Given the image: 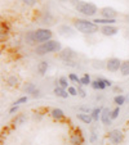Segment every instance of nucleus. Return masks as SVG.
Masks as SVG:
<instances>
[{"instance_id":"nucleus-30","label":"nucleus","mask_w":129,"mask_h":145,"mask_svg":"<svg viewBox=\"0 0 129 145\" xmlns=\"http://www.w3.org/2000/svg\"><path fill=\"white\" fill-rule=\"evenodd\" d=\"M69 80H70V81H74V82H77V84H80V78L75 73H70L69 74Z\"/></svg>"},{"instance_id":"nucleus-10","label":"nucleus","mask_w":129,"mask_h":145,"mask_svg":"<svg viewBox=\"0 0 129 145\" xmlns=\"http://www.w3.org/2000/svg\"><path fill=\"white\" fill-rule=\"evenodd\" d=\"M101 121L105 126H110L111 125V110L108 108H103L102 109V114H101Z\"/></svg>"},{"instance_id":"nucleus-18","label":"nucleus","mask_w":129,"mask_h":145,"mask_svg":"<svg viewBox=\"0 0 129 145\" xmlns=\"http://www.w3.org/2000/svg\"><path fill=\"white\" fill-rule=\"evenodd\" d=\"M35 90H36V86L34 85L32 82H26L25 85H23V91H25L26 94H31V95H32Z\"/></svg>"},{"instance_id":"nucleus-17","label":"nucleus","mask_w":129,"mask_h":145,"mask_svg":"<svg viewBox=\"0 0 129 145\" xmlns=\"http://www.w3.org/2000/svg\"><path fill=\"white\" fill-rule=\"evenodd\" d=\"M120 73H121V76H124V77L129 76V60H124V62H121Z\"/></svg>"},{"instance_id":"nucleus-29","label":"nucleus","mask_w":129,"mask_h":145,"mask_svg":"<svg viewBox=\"0 0 129 145\" xmlns=\"http://www.w3.org/2000/svg\"><path fill=\"white\" fill-rule=\"evenodd\" d=\"M27 100H28V98H27V96H22V98H19L18 100H16V101H14L13 104H14V105H19V104H22V103H26V101H27Z\"/></svg>"},{"instance_id":"nucleus-33","label":"nucleus","mask_w":129,"mask_h":145,"mask_svg":"<svg viewBox=\"0 0 129 145\" xmlns=\"http://www.w3.org/2000/svg\"><path fill=\"white\" fill-rule=\"evenodd\" d=\"M92 88L94 89V90H99V86H98V80H94V81H92Z\"/></svg>"},{"instance_id":"nucleus-8","label":"nucleus","mask_w":129,"mask_h":145,"mask_svg":"<svg viewBox=\"0 0 129 145\" xmlns=\"http://www.w3.org/2000/svg\"><path fill=\"white\" fill-rule=\"evenodd\" d=\"M99 13L102 14L103 18H107V19H116V16H118L116 9L112 8V7H103V8H101Z\"/></svg>"},{"instance_id":"nucleus-38","label":"nucleus","mask_w":129,"mask_h":145,"mask_svg":"<svg viewBox=\"0 0 129 145\" xmlns=\"http://www.w3.org/2000/svg\"><path fill=\"white\" fill-rule=\"evenodd\" d=\"M114 90L118 91V93H121V89H120V88H114Z\"/></svg>"},{"instance_id":"nucleus-1","label":"nucleus","mask_w":129,"mask_h":145,"mask_svg":"<svg viewBox=\"0 0 129 145\" xmlns=\"http://www.w3.org/2000/svg\"><path fill=\"white\" fill-rule=\"evenodd\" d=\"M74 27L84 35H93V33L98 32V25H96L93 21H87V19H75Z\"/></svg>"},{"instance_id":"nucleus-7","label":"nucleus","mask_w":129,"mask_h":145,"mask_svg":"<svg viewBox=\"0 0 129 145\" xmlns=\"http://www.w3.org/2000/svg\"><path fill=\"white\" fill-rule=\"evenodd\" d=\"M121 67V60L119 58H110L106 62V68L110 72H118Z\"/></svg>"},{"instance_id":"nucleus-9","label":"nucleus","mask_w":129,"mask_h":145,"mask_svg":"<svg viewBox=\"0 0 129 145\" xmlns=\"http://www.w3.org/2000/svg\"><path fill=\"white\" fill-rule=\"evenodd\" d=\"M119 32V28L112 25H106L101 27V33L105 36H115Z\"/></svg>"},{"instance_id":"nucleus-3","label":"nucleus","mask_w":129,"mask_h":145,"mask_svg":"<svg viewBox=\"0 0 129 145\" xmlns=\"http://www.w3.org/2000/svg\"><path fill=\"white\" fill-rule=\"evenodd\" d=\"M76 57H77V53L74 49H71V48H65V49H62L60 52V59L66 66H70V67H76V64H75L76 63L75 62Z\"/></svg>"},{"instance_id":"nucleus-6","label":"nucleus","mask_w":129,"mask_h":145,"mask_svg":"<svg viewBox=\"0 0 129 145\" xmlns=\"http://www.w3.org/2000/svg\"><path fill=\"white\" fill-rule=\"evenodd\" d=\"M107 137H108V141L111 142V144H114V145H118V144H120L121 141L124 140V135H123V132L120 131V130H111L108 134H107Z\"/></svg>"},{"instance_id":"nucleus-25","label":"nucleus","mask_w":129,"mask_h":145,"mask_svg":"<svg viewBox=\"0 0 129 145\" xmlns=\"http://www.w3.org/2000/svg\"><path fill=\"white\" fill-rule=\"evenodd\" d=\"M52 21H53V18H52V16H50V14L48 13V12L44 14V17L41 18V23H45V25H47V23H48V25H50V23H53Z\"/></svg>"},{"instance_id":"nucleus-4","label":"nucleus","mask_w":129,"mask_h":145,"mask_svg":"<svg viewBox=\"0 0 129 145\" xmlns=\"http://www.w3.org/2000/svg\"><path fill=\"white\" fill-rule=\"evenodd\" d=\"M75 9H76L79 13H81L83 16H87V17H92L98 12V8H97L94 4L85 3V1H79V3L75 5Z\"/></svg>"},{"instance_id":"nucleus-23","label":"nucleus","mask_w":129,"mask_h":145,"mask_svg":"<svg viewBox=\"0 0 129 145\" xmlns=\"http://www.w3.org/2000/svg\"><path fill=\"white\" fill-rule=\"evenodd\" d=\"M7 84H8L9 86H17L18 85V78H17L16 76H9L8 78H7Z\"/></svg>"},{"instance_id":"nucleus-5","label":"nucleus","mask_w":129,"mask_h":145,"mask_svg":"<svg viewBox=\"0 0 129 145\" xmlns=\"http://www.w3.org/2000/svg\"><path fill=\"white\" fill-rule=\"evenodd\" d=\"M52 35L53 32L49 28H38L35 31V40L36 42H47V41L52 40Z\"/></svg>"},{"instance_id":"nucleus-37","label":"nucleus","mask_w":129,"mask_h":145,"mask_svg":"<svg viewBox=\"0 0 129 145\" xmlns=\"http://www.w3.org/2000/svg\"><path fill=\"white\" fill-rule=\"evenodd\" d=\"M96 139H97L96 134H92V136H91V141H92V142H93V141H96Z\"/></svg>"},{"instance_id":"nucleus-13","label":"nucleus","mask_w":129,"mask_h":145,"mask_svg":"<svg viewBox=\"0 0 129 145\" xmlns=\"http://www.w3.org/2000/svg\"><path fill=\"white\" fill-rule=\"evenodd\" d=\"M58 32L63 36H70L74 33V30L67 25H62V26H60V28H58Z\"/></svg>"},{"instance_id":"nucleus-26","label":"nucleus","mask_w":129,"mask_h":145,"mask_svg":"<svg viewBox=\"0 0 129 145\" xmlns=\"http://www.w3.org/2000/svg\"><path fill=\"white\" fill-rule=\"evenodd\" d=\"M120 114V107H116L115 109L111 110V120H116Z\"/></svg>"},{"instance_id":"nucleus-20","label":"nucleus","mask_w":129,"mask_h":145,"mask_svg":"<svg viewBox=\"0 0 129 145\" xmlns=\"http://www.w3.org/2000/svg\"><path fill=\"white\" fill-rule=\"evenodd\" d=\"M58 86H61V88L63 89H69V80H67L66 76H61L60 78H58Z\"/></svg>"},{"instance_id":"nucleus-22","label":"nucleus","mask_w":129,"mask_h":145,"mask_svg":"<svg viewBox=\"0 0 129 145\" xmlns=\"http://www.w3.org/2000/svg\"><path fill=\"white\" fill-rule=\"evenodd\" d=\"M81 142H83V139L80 135H77V134L71 135V144L72 145H80Z\"/></svg>"},{"instance_id":"nucleus-36","label":"nucleus","mask_w":129,"mask_h":145,"mask_svg":"<svg viewBox=\"0 0 129 145\" xmlns=\"http://www.w3.org/2000/svg\"><path fill=\"white\" fill-rule=\"evenodd\" d=\"M105 82H106V86H112V81H110V80H105Z\"/></svg>"},{"instance_id":"nucleus-34","label":"nucleus","mask_w":129,"mask_h":145,"mask_svg":"<svg viewBox=\"0 0 129 145\" xmlns=\"http://www.w3.org/2000/svg\"><path fill=\"white\" fill-rule=\"evenodd\" d=\"M17 110H18V105H13V107L9 109V113H11V114H13V113H16Z\"/></svg>"},{"instance_id":"nucleus-35","label":"nucleus","mask_w":129,"mask_h":145,"mask_svg":"<svg viewBox=\"0 0 129 145\" xmlns=\"http://www.w3.org/2000/svg\"><path fill=\"white\" fill-rule=\"evenodd\" d=\"M32 96H34V98H39V96H40V90H39V89H36V90L34 91Z\"/></svg>"},{"instance_id":"nucleus-39","label":"nucleus","mask_w":129,"mask_h":145,"mask_svg":"<svg viewBox=\"0 0 129 145\" xmlns=\"http://www.w3.org/2000/svg\"><path fill=\"white\" fill-rule=\"evenodd\" d=\"M60 1H62V3H66V1H69V0H60Z\"/></svg>"},{"instance_id":"nucleus-2","label":"nucleus","mask_w":129,"mask_h":145,"mask_svg":"<svg viewBox=\"0 0 129 145\" xmlns=\"http://www.w3.org/2000/svg\"><path fill=\"white\" fill-rule=\"evenodd\" d=\"M62 50L61 46V42L57 40H49L47 42H43V44L38 45L35 48V54L36 55H45L49 54V53H60Z\"/></svg>"},{"instance_id":"nucleus-27","label":"nucleus","mask_w":129,"mask_h":145,"mask_svg":"<svg viewBox=\"0 0 129 145\" xmlns=\"http://www.w3.org/2000/svg\"><path fill=\"white\" fill-rule=\"evenodd\" d=\"M21 1H22L25 5H27V7H34L39 0H21Z\"/></svg>"},{"instance_id":"nucleus-28","label":"nucleus","mask_w":129,"mask_h":145,"mask_svg":"<svg viewBox=\"0 0 129 145\" xmlns=\"http://www.w3.org/2000/svg\"><path fill=\"white\" fill-rule=\"evenodd\" d=\"M98 80V86H99V90H105L107 88L106 86V82H105V78H97Z\"/></svg>"},{"instance_id":"nucleus-14","label":"nucleus","mask_w":129,"mask_h":145,"mask_svg":"<svg viewBox=\"0 0 129 145\" xmlns=\"http://www.w3.org/2000/svg\"><path fill=\"white\" fill-rule=\"evenodd\" d=\"M48 67H49V64H48V62H47V60H41L40 63L38 64V67H36V68H38L39 74H41V76H43V74H45V73H47V69H48Z\"/></svg>"},{"instance_id":"nucleus-19","label":"nucleus","mask_w":129,"mask_h":145,"mask_svg":"<svg viewBox=\"0 0 129 145\" xmlns=\"http://www.w3.org/2000/svg\"><path fill=\"white\" fill-rule=\"evenodd\" d=\"M102 109H103V108H94V109L92 110L91 116H92V118H93V121H98V120H101Z\"/></svg>"},{"instance_id":"nucleus-24","label":"nucleus","mask_w":129,"mask_h":145,"mask_svg":"<svg viewBox=\"0 0 129 145\" xmlns=\"http://www.w3.org/2000/svg\"><path fill=\"white\" fill-rule=\"evenodd\" d=\"M114 101H115V104L118 105V107H120V105H123L124 103H125V96L124 95H116L115 98H114Z\"/></svg>"},{"instance_id":"nucleus-31","label":"nucleus","mask_w":129,"mask_h":145,"mask_svg":"<svg viewBox=\"0 0 129 145\" xmlns=\"http://www.w3.org/2000/svg\"><path fill=\"white\" fill-rule=\"evenodd\" d=\"M67 91H69V94L71 96H76L77 95V89L76 88H72V86H70V88L67 89Z\"/></svg>"},{"instance_id":"nucleus-11","label":"nucleus","mask_w":129,"mask_h":145,"mask_svg":"<svg viewBox=\"0 0 129 145\" xmlns=\"http://www.w3.org/2000/svg\"><path fill=\"white\" fill-rule=\"evenodd\" d=\"M53 94H54L56 96H58V98H63V99H67L69 98V91H66V89L61 88V86H57V88H54V90H53Z\"/></svg>"},{"instance_id":"nucleus-15","label":"nucleus","mask_w":129,"mask_h":145,"mask_svg":"<svg viewBox=\"0 0 129 145\" xmlns=\"http://www.w3.org/2000/svg\"><path fill=\"white\" fill-rule=\"evenodd\" d=\"M50 116H52L54 120H62V118H65V113H63V110L60 109V108H54V109H52Z\"/></svg>"},{"instance_id":"nucleus-32","label":"nucleus","mask_w":129,"mask_h":145,"mask_svg":"<svg viewBox=\"0 0 129 145\" xmlns=\"http://www.w3.org/2000/svg\"><path fill=\"white\" fill-rule=\"evenodd\" d=\"M77 95H79L80 98H85V96H87V93H85L84 89H81V86L77 88Z\"/></svg>"},{"instance_id":"nucleus-16","label":"nucleus","mask_w":129,"mask_h":145,"mask_svg":"<svg viewBox=\"0 0 129 145\" xmlns=\"http://www.w3.org/2000/svg\"><path fill=\"white\" fill-rule=\"evenodd\" d=\"M25 40H26V42H27L28 45H34V44H35V42H36V40H35V31H28V32H26Z\"/></svg>"},{"instance_id":"nucleus-21","label":"nucleus","mask_w":129,"mask_h":145,"mask_svg":"<svg viewBox=\"0 0 129 145\" xmlns=\"http://www.w3.org/2000/svg\"><path fill=\"white\" fill-rule=\"evenodd\" d=\"M80 85L81 86H88L92 85V81H91V76L88 73H84V76L80 78Z\"/></svg>"},{"instance_id":"nucleus-12","label":"nucleus","mask_w":129,"mask_h":145,"mask_svg":"<svg viewBox=\"0 0 129 145\" xmlns=\"http://www.w3.org/2000/svg\"><path fill=\"white\" fill-rule=\"evenodd\" d=\"M76 117H77V120H80L81 122L87 123V125H91L92 121H93L92 116H91V114H88V113H77Z\"/></svg>"}]
</instances>
